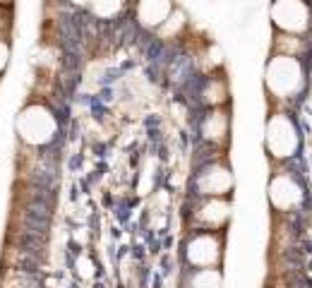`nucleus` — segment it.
<instances>
[{
  "label": "nucleus",
  "instance_id": "obj_1",
  "mask_svg": "<svg viewBox=\"0 0 312 288\" xmlns=\"http://www.w3.org/2000/svg\"><path fill=\"white\" fill-rule=\"evenodd\" d=\"M267 89L274 99H295L305 89V70L295 58L274 56L267 65Z\"/></svg>",
  "mask_w": 312,
  "mask_h": 288
},
{
  "label": "nucleus",
  "instance_id": "obj_2",
  "mask_svg": "<svg viewBox=\"0 0 312 288\" xmlns=\"http://www.w3.org/2000/svg\"><path fill=\"white\" fill-rule=\"evenodd\" d=\"M56 132H58L56 118L43 106H27L17 118V135L29 146H41V144L53 142Z\"/></svg>",
  "mask_w": 312,
  "mask_h": 288
},
{
  "label": "nucleus",
  "instance_id": "obj_3",
  "mask_svg": "<svg viewBox=\"0 0 312 288\" xmlns=\"http://www.w3.org/2000/svg\"><path fill=\"white\" fill-rule=\"evenodd\" d=\"M298 144H300V137H298V127L295 123L288 118V113H274L267 123V151L284 161V159H291L295 156L298 151Z\"/></svg>",
  "mask_w": 312,
  "mask_h": 288
},
{
  "label": "nucleus",
  "instance_id": "obj_4",
  "mask_svg": "<svg viewBox=\"0 0 312 288\" xmlns=\"http://www.w3.org/2000/svg\"><path fill=\"white\" fill-rule=\"evenodd\" d=\"M224 255V243L216 233L197 230L185 243V259L192 269H216Z\"/></svg>",
  "mask_w": 312,
  "mask_h": 288
},
{
  "label": "nucleus",
  "instance_id": "obj_5",
  "mask_svg": "<svg viewBox=\"0 0 312 288\" xmlns=\"http://www.w3.org/2000/svg\"><path fill=\"white\" fill-rule=\"evenodd\" d=\"M195 190L204 200H224L233 190V173L221 161H209L195 175Z\"/></svg>",
  "mask_w": 312,
  "mask_h": 288
},
{
  "label": "nucleus",
  "instance_id": "obj_6",
  "mask_svg": "<svg viewBox=\"0 0 312 288\" xmlns=\"http://www.w3.org/2000/svg\"><path fill=\"white\" fill-rule=\"evenodd\" d=\"M305 200V187L300 185L295 173L281 171L276 173L269 183V202L276 211L281 214H291L295 211Z\"/></svg>",
  "mask_w": 312,
  "mask_h": 288
},
{
  "label": "nucleus",
  "instance_id": "obj_7",
  "mask_svg": "<svg viewBox=\"0 0 312 288\" xmlns=\"http://www.w3.org/2000/svg\"><path fill=\"white\" fill-rule=\"evenodd\" d=\"M271 22H274L276 29H281V34L300 36L312 24L310 7L305 2H295V0L276 2V5H271Z\"/></svg>",
  "mask_w": 312,
  "mask_h": 288
},
{
  "label": "nucleus",
  "instance_id": "obj_8",
  "mask_svg": "<svg viewBox=\"0 0 312 288\" xmlns=\"http://www.w3.org/2000/svg\"><path fill=\"white\" fill-rule=\"evenodd\" d=\"M230 219V204L226 200H204L195 211V226L197 230L216 233L228 224Z\"/></svg>",
  "mask_w": 312,
  "mask_h": 288
},
{
  "label": "nucleus",
  "instance_id": "obj_9",
  "mask_svg": "<svg viewBox=\"0 0 312 288\" xmlns=\"http://www.w3.org/2000/svg\"><path fill=\"white\" fill-rule=\"evenodd\" d=\"M199 132H202V140L207 144H214V146L226 144L228 132H230V118H228V113L224 108H211L209 113L202 118Z\"/></svg>",
  "mask_w": 312,
  "mask_h": 288
},
{
  "label": "nucleus",
  "instance_id": "obj_10",
  "mask_svg": "<svg viewBox=\"0 0 312 288\" xmlns=\"http://www.w3.org/2000/svg\"><path fill=\"white\" fill-rule=\"evenodd\" d=\"M135 12H137V22L142 27L161 29L173 15V5L170 2H140L135 7Z\"/></svg>",
  "mask_w": 312,
  "mask_h": 288
},
{
  "label": "nucleus",
  "instance_id": "obj_11",
  "mask_svg": "<svg viewBox=\"0 0 312 288\" xmlns=\"http://www.w3.org/2000/svg\"><path fill=\"white\" fill-rule=\"evenodd\" d=\"M199 99H202L209 108H221V103L228 99L226 80H224V77H216V75L207 77V82L199 89Z\"/></svg>",
  "mask_w": 312,
  "mask_h": 288
},
{
  "label": "nucleus",
  "instance_id": "obj_12",
  "mask_svg": "<svg viewBox=\"0 0 312 288\" xmlns=\"http://www.w3.org/2000/svg\"><path fill=\"white\" fill-rule=\"evenodd\" d=\"M274 51L276 56H286V58H300L310 51V43L303 39V36H293V34H279L274 39Z\"/></svg>",
  "mask_w": 312,
  "mask_h": 288
},
{
  "label": "nucleus",
  "instance_id": "obj_13",
  "mask_svg": "<svg viewBox=\"0 0 312 288\" xmlns=\"http://www.w3.org/2000/svg\"><path fill=\"white\" fill-rule=\"evenodd\" d=\"M185 288H221V271L219 269H192L187 274Z\"/></svg>",
  "mask_w": 312,
  "mask_h": 288
},
{
  "label": "nucleus",
  "instance_id": "obj_14",
  "mask_svg": "<svg viewBox=\"0 0 312 288\" xmlns=\"http://www.w3.org/2000/svg\"><path fill=\"white\" fill-rule=\"evenodd\" d=\"M7 56H10L7 46H5V43H0V70L5 67V62H7Z\"/></svg>",
  "mask_w": 312,
  "mask_h": 288
}]
</instances>
